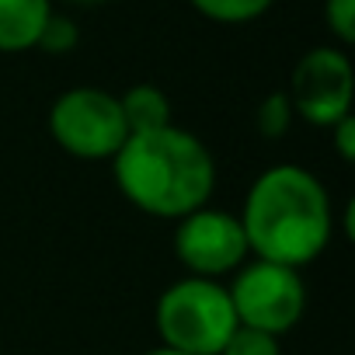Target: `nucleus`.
Instances as JSON below:
<instances>
[{"label":"nucleus","mask_w":355,"mask_h":355,"mask_svg":"<svg viewBox=\"0 0 355 355\" xmlns=\"http://www.w3.org/2000/svg\"><path fill=\"white\" fill-rule=\"evenodd\" d=\"M334 202L324 182L300 164L265 167L241 209V227L251 258L303 268L317 261L334 241Z\"/></svg>","instance_id":"1"},{"label":"nucleus","mask_w":355,"mask_h":355,"mask_svg":"<svg viewBox=\"0 0 355 355\" xmlns=\"http://www.w3.org/2000/svg\"><path fill=\"white\" fill-rule=\"evenodd\" d=\"M112 174L122 199L157 220H182L209 206L216 189V160L209 146L174 122L129 132L112 157Z\"/></svg>","instance_id":"2"},{"label":"nucleus","mask_w":355,"mask_h":355,"mask_svg":"<svg viewBox=\"0 0 355 355\" xmlns=\"http://www.w3.org/2000/svg\"><path fill=\"white\" fill-rule=\"evenodd\" d=\"M153 327L164 348L185 355H220L237 327L227 282L199 275L171 282L153 306Z\"/></svg>","instance_id":"3"},{"label":"nucleus","mask_w":355,"mask_h":355,"mask_svg":"<svg viewBox=\"0 0 355 355\" xmlns=\"http://www.w3.org/2000/svg\"><path fill=\"white\" fill-rule=\"evenodd\" d=\"M237 324L258 327L265 334H289L306 313V282L300 268L248 258L227 282Z\"/></svg>","instance_id":"4"},{"label":"nucleus","mask_w":355,"mask_h":355,"mask_svg":"<svg viewBox=\"0 0 355 355\" xmlns=\"http://www.w3.org/2000/svg\"><path fill=\"white\" fill-rule=\"evenodd\" d=\"M56 146L77 160H112L129 136L119 94L101 87H70L49 105Z\"/></svg>","instance_id":"5"},{"label":"nucleus","mask_w":355,"mask_h":355,"mask_svg":"<svg viewBox=\"0 0 355 355\" xmlns=\"http://www.w3.org/2000/svg\"><path fill=\"white\" fill-rule=\"evenodd\" d=\"M286 94H289L293 115L303 119L306 125H317V129H327L338 119L352 115L355 70H352L348 53L341 46L306 49L289 73Z\"/></svg>","instance_id":"6"},{"label":"nucleus","mask_w":355,"mask_h":355,"mask_svg":"<svg viewBox=\"0 0 355 355\" xmlns=\"http://www.w3.org/2000/svg\"><path fill=\"white\" fill-rule=\"evenodd\" d=\"M174 223V258L189 275L223 282V275H234L251 258L237 213L202 206Z\"/></svg>","instance_id":"7"},{"label":"nucleus","mask_w":355,"mask_h":355,"mask_svg":"<svg viewBox=\"0 0 355 355\" xmlns=\"http://www.w3.org/2000/svg\"><path fill=\"white\" fill-rule=\"evenodd\" d=\"M49 15L53 0H0V53L15 56L35 49Z\"/></svg>","instance_id":"8"},{"label":"nucleus","mask_w":355,"mask_h":355,"mask_svg":"<svg viewBox=\"0 0 355 355\" xmlns=\"http://www.w3.org/2000/svg\"><path fill=\"white\" fill-rule=\"evenodd\" d=\"M119 105L129 132H146L171 122V101L157 84H132L125 94H119Z\"/></svg>","instance_id":"9"},{"label":"nucleus","mask_w":355,"mask_h":355,"mask_svg":"<svg viewBox=\"0 0 355 355\" xmlns=\"http://www.w3.org/2000/svg\"><path fill=\"white\" fill-rule=\"evenodd\" d=\"M189 4L216 25H251L272 11L275 0H189Z\"/></svg>","instance_id":"10"},{"label":"nucleus","mask_w":355,"mask_h":355,"mask_svg":"<svg viewBox=\"0 0 355 355\" xmlns=\"http://www.w3.org/2000/svg\"><path fill=\"white\" fill-rule=\"evenodd\" d=\"M293 119H296V115H293V105H289V94H286V91L265 94L261 105H258V112H254V125H258V132H261L265 139H282V136L289 132Z\"/></svg>","instance_id":"11"},{"label":"nucleus","mask_w":355,"mask_h":355,"mask_svg":"<svg viewBox=\"0 0 355 355\" xmlns=\"http://www.w3.org/2000/svg\"><path fill=\"white\" fill-rule=\"evenodd\" d=\"M77 42H80L77 21L53 11L49 21H46V28H42V35H39V42H35V49H42L49 56H67L70 49H77Z\"/></svg>","instance_id":"12"},{"label":"nucleus","mask_w":355,"mask_h":355,"mask_svg":"<svg viewBox=\"0 0 355 355\" xmlns=\"http://www.w3.org/2000/svg\"><path fill=\"white\" fill-rule=\"evenodd\" d=\"M220 355H282V345H279L275 334L237 324L234 334L227 338V345L220 348Z\"/></svg>","instance_id":"13"},{"label":"nucleus","mask_w":355,"mask_h":355,"mask_svg":"<svg viewBox=\"0 0 355 355\" xmlns=\"http://www.w3.org/2000/svg\"><path fill=\"white\" fill-rule=\"evenodd\" d=\"M324 21L341 49L352 46L355 42V0H324Z\"/></svg>","instance_id":"14"},{"label":"nucleus","mask_w":355,"mask_h":355,"mask_svg":"<svg viewBox=\"0 0 355 355\" xmlns=\"http://www.w3.org/2000/svg\"><path fill=\"white\" fill-rule=\"evenodd\" d=\"M327 132H331V146H334L338 160L341 164H352L355 160V115L338 119L334 125H327Z\"/></svg>","instance_id":"15"},{"label":"nucleus","mask_w":355,"mask_h":355,"mask_svg":"<svg viewBox=\"0 0 355 355\" xmlns=\"http://www.w3.org/2000/svg\"><path fill=\"white\" fill-rule=\"evenodd\" d=\"M143 355H185V352H174V348H164V345H157V348H150V352H143Z\"/></svg>","instance_id":"16"},{"label":"nucleus","mask_w":355,"mask_h":355,"mask_svg":"<svg viewBox=\"0 0 355 355\" xmlns=\"http://www.w3.org/2000/svg\"><path fill=\"white\" fill-rule=\"evenodd\" d=\"M67 4H77V8H94V4H101V0H67Z\"/></svg>","instance_id":"17"}]
</instances>
